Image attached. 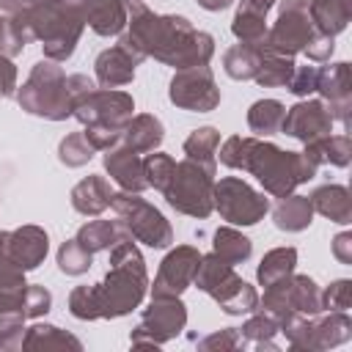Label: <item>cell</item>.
Listing matches in <instances>:
<instances>
[{
    "label": "cell",
    "instance_id": "cell-2",
    "mask_svg": "<svg viewBox=\"0 0 352 352\" xmlns=\"http://www.w3.org/2000/svg\"><path fill=\"white\" fill-rule=\"evenodd\" d=\"M94 80L85 74H66L55 60H41L33 66L28 82L16 91L19 104L50 121H60L74 113V104L94 91Z\"/></svg>",
    "mask_w": 352,
    "mask_h": 352
},
{
    "label": "cell",
    "instance_id": "cell-16",
    "mask_svg": "<svg viewBox=\"0 0 352 352\" xmlns=\"http://www.w3.org/2000/svg\"><path fill=\"white\" fill-rule=\"evenodd\" d=\"M104 168L113 176V182H118V187L124 192H140L146 190V176H143V160L138 157V151H132L129 146H118V148H107L104 154Z\"/></svg>",
    "mask_w": 352,
    "mask_h": 352
},
{
    "label": "cell",
    "instance_id": "cell-25",
    "mask_svg": "<svg viewBox=\"0 0 352 352\" xmlns=\"http://www.w3.org/2000/svg\"><path fill=\"white\" fill-rule=\"evenodd\" d=\"M311 214H314V206H311V198L305 195H283L280 204L275 206L272 217H275V226L280 231H302L308 223H311Z\"/></svg>",
    "mask_w": 352,
    "mask_h": 352
},
{
    "label": "cell",
    "instance_id": "cell-30",
    "mask_svg": "<svg viewBox=\"0 0 352 352\" xmlns=\"http://www.w3.org/2000/svg\"><path fill=\"white\" fill-rule=\"evenodd\" d=\"M220 148V132L214 126H201L184 140V154L214 170V154Z\"/></svg>",
    "mask_w": 352,
    "mask_h": 352
},
{
    "label": "cell",
    "instance_id": "cell-1",
    "mask_svg": "<svg viewBox=\"0 0 352 352\" xmlns=\"http://www.w3.org/2000/svg\"><path fill=\"white\" fill-rule=\"evenodd\" d=\"M129 11V33L121 38L126 47L140 52L143 58L151 55L168 66L190 69V66H206L214 41L209 33L195 30L184 16H160L151 14L140 0L126 3Z\"/></svg>",
    "mask_w": 352,
    "mask_h": 352
},
{
    "label": "cell",
    "instance_id": "cell-40",
    "mask_svg": "<svg viewBox=\"0 0 352 352\" xmlns=\"http://www.w3.org/2000/svg\"><path fill=\"white\" fill-rule=\"evenodd\" d=\"M22 47H25V36L16 30V25L8 16H0V52L11 58L22 52Z\"/></svg>",
    "mask_w": 352,
    "mask_h": 352
},
{
    "label": "cell",
    "instance_id": "cell-33",
    "mask_svg": "<svg viewBox=\"0 0 352 352\" xmlns=\"http://www.w3.org/2000/svg\"><path fill=\"white\" fill-rule=\"evenodd\" d=\"M214 256H220L228 264H239L250 256V239L234 228H217L214 231Z\"/></svg>",
    "mask_w": 352,
    "mask_h": 352
},
{
    "label": "cell",
    "instance_id": "cell-39",
    "mask_svg": "<svg viewBox=\"0 0 352 352\" xmlns=\"http://www.w3.org/2000/svg\"><path fill=\"white\" fill-rule=\"evenodd\" d=\"M50 292L44 286H25V294H22V314L25 316H38V314H47L50 311Z\"/></svg>",
    "mask_w": 352,
    "mask_h": 352
},
{
    "label": "cell",
    "instance_id": "cell-34",
    "mask_svg": "<svg viewBox=\"0 0 352 352\" xmlns=\"http://www.w3.org/2000/svg\"><path fill=\"white\" fill-rule=\"evenodd\" d=\"M94 151H96V148H94V143L88 140L85 132H74V135L63 138L60 146H58V157H60V162H66L69 168L85 165V162L94 157Z\"/></svg>",
    "mask_w": 352,
    "mask_h": 352
},
{
    "label": "cell",
    "instance_id": "cell-11",
    "mask_svg": "<svg viewBox=\"0 0 352 352\" xmlns=\"http://www.w3.org/2000/svg\"><path fill=\"white\" fill-rule=\"evenodd\" d=\"M170 102L184 110H214L220 102V91L214 85V77L206 66H190L179 69V74L170 80Z\"/></svg>",
    "mask_w": 352,
    "mask_h": 352
},
{
    "label": "cell",
    "instance_id": "cell-5",
    "mask_svg": "<svg viewBox=\"0 0 352 352\" xmlns=\"http://www.w3.org/2000/svg\"><path fill=\"white\" fill-rule=\"evenodd\" d=\"M248 170L256 173V179L264 184V190L275 198L289 195L297 184L308 182L316 173V165L305 157V154H294V151H280L272 143H261L256 140L250 160H248Z\"/></svg>",
    "mask_w": 352,
    "mask_h": 352
},
{
    "label": "cell",
    "instance_id": "cell-35",
    "mask_svg": "<svg viewBox=\"0 0 352 352\" xmlns=\"http://www.w3.org/2000/svg\"><path fill=\"white\" fill-rule=\"evenodd\" d=\"M91 258H94V253H88V250L77 242V236L69 239V242H63L60 250H58V267H60V272H66V275H82V272H88Z\"/></svg>",
    "mask_w": 352,
    "mask_h": 352
},
{
    "label": "cell",
    "instance_id": "cell-44",
    "mask_svg": "<svg viewBox=\"0 0 352 352\" xmlns=\"http://www.w3.org/2000/svg\"><path fill=\"white\" fill-rule=\"evenodd\" d=\"M305 52H308V58H314V60H324V58H330V52H333V36H322V33H316V36L305 44Z\"/></svg>",
    "mask_w": 352,
    "mask_h": 352
},
{
    "label": "cell",
    "instance_id": "cell-29",
    "mask_svg": "<svg viewBox=\"0 0 352 352\" xmlns=\"http://www.w3.org/2000/svg\"><path fill=\"white\" fill-rule=\"evenodd\" d=\"M283 116H286V107L278 99H258L248 110V126L256 135H275V132H280Z\"/></svg>",
    "mask_w": 352,
    "mask_h": 352
},
{
    "label": "cell",
    "instance_id": "cell-38",
    "mask_svg": "<svg viewBox=\"0 0 352 352\" xmlns=\"http://www.w3.org/2000/svg\"><path fill=\"white\" fill-rule=\"evenodd\" d=\"M173 165L176 160L168 157V154H148L143 160V176H146V184L148 187H157V190H165L170 173H173Z\"/></svg>",
    "mask_w": 352,
    "mask_h": 352
},
{
    "label": "cell",
    "instance_id": "cell-41",
    "mask_svg": "<svg viewBox=\"0 0 352 352\" xmlns=\"http://www.w3.org/2000/svg\"><path fill=\"white\" fill-rule=\"evenodd\" d=\"M275 330H278V319H275L272 314H256V316L242 327V336L256 338V341H264V338H270Z\"/></svg>",
    "mask_w": 352,
    "mask_h": 352
},
{
    "label": "cell",
    "instance_id": "cell-45",
    "mask_svg": "<svg viewBox=\"0 0 352 352\" xmlns=\"http://www.w3.org/2000/svg\"><path fill=\"white\" fill-rule=\"evenodd\" d=\"M16 88V69L8 60V55L0 52V96H8Z\"/></svg>",
    "mask_w": 352,
    "mask_h": 352
},
{
    "label": "cell",
    "instance_id": "cell-12",
    "mask_svg": "<svg viewBox=\"0 0 352 352\" xmlns=\"http://www.w3.org/2000/svg\"><path fill=\"white\" fill-rule=\"evenodd\" d=\"M198 264H201V253L195 248L182 245L170 250L154 278V297H179L192 283Z\"/></svg>",
    "mask_w": 352,
    "mask_h": 352
},
{
    "label": "cell",
    "instance_id": "cell-15",
    "mask_svg": "<svg viewBox=\"0 0 352 352\" xmlns=\"http://www.w3.org/2000/svg\"><path fill=\"white\" fill-rule=\"evenodd\" d=\"M143 60L140 52H135L132 47H126L124 41H118L116 47L104 50L96 58V82L102 88H118L132 82L135 77V66Z\"/></svg>",
    "mask_w": 352,
    "mask_h": 352
},
{
    "label": "cell",
    "instance_id": "cell-42",
    "mask_svg": "<svg viewBox=\"0 0 352 352\" xmlns=\"http://www.w3.org/2000/svg\"><path fill=\"white\" fill-rule=\"evenodd\" d=\"M316 74H319V69H314V66L294 69V74H292V80H289L286 88H289L292 94H297V96H305V94L316 91Z\"/></svg>",
    "mask_w": 352,
    "mask_h": 352
},
{
    "label": "cell",
    "instance_id": "cell-4",
    "mask_svg": "<svg viewBox=\"0 0 352 352\" xmlns=\"http://www.w3.org/2000/svg\"><path fill=\"white\" fill-rule=\"evenodd\" d=\"M132 110H135V102H132L129 94L110 91V88H104V91H96L94 88V91H88L74 104V113L72 116L80 124L88 126L85 135L94 143V148L99 151V148H110L121 138L126 121L132 118Z\"/></svg>",
    "mask_w": 352,
    "mask_h": 352
},
{
    "label": "cell",
    "instance_id": "cell-21",
    "mask_svg": "<svg viewBox=\"0 0 352 352\" xmlns=\"http://www.w3.org/2000/svg\"><path fill=\"white\" fill-rule=\"evenodd\" d=\"M110 184L102 176H88L72 190V206L80 214H102L110 206Z\"/></svg>",
    "mask_w": 352,
    "mask_h": 352
},
{
    "label": "cell",
    "instance_id": "cell-46",
    "mask_svg": "<svg viewBox=\"0 0 352 352\" xmlns=\"http://www.w3.org/2000/svg\"><path fill=\"white\" fill-rule=\"evenodd\" d=\"M236 344V336H234V330L228 327L223 336L217 333V336H209L206 341H201V346H234Z\"/></svg>",
    "mask_w": 352,
    "mask_h": 352
},
{
    "label": "cell",
    "instance_id": "cell-37",
    "mask_svg": "<svg viewBox=\"0 0 352 352\" xmlns=\"http://www.w3.org/2000/svg\"><path fill=\"white\" fill-rule=\"evenodd\" d=\"M52 344L80 349V341H77V338L60 333V330L52 327V324H36V327H30L28 338H22V346H52Z\"/></svg>",
    "mask_w": 352,
    "mask_h": 352
},
{
    "label": "cell",
    "instance_id": "cell-36",
    "mask_svg": "<svg viewBox=\"0 0 352 352\" xmlns=\"http://www.w3.org/2000/svg\"><path fill=\"white\" fill-rule=\"evenodd\" d=\"M256 146V138H242V135H234L223 143L220 148V162L234 168V170H248V160H250V151Z\"/></svg>",
    "mask_w": 352,
    "mask_h": 352
},
{
    "label": "cell",
    "instance_id": "cell-24",
    "mask_svg": "<svg viewBox=\"0 0 352 352\" xmlns=\"http://www.w3.org/2000/svg\"><path fill=\"white\" fill-rule=\"evenodd\" d=\"M261 58H264L261 44H234L223 55V69L234 80H253L261 66Z\"/></svg>",
    "mask_w": 352,
    "mask_h": 352
},
{
    "label": "cell",
    "instance_id": "cell-47",
    "mask_svg": "<svg viewBox=\"0 0 352 352\" xmlns=\"http://www.w3.org/2000/svg\"><path fill=\"white\" fill-rule=\"evenodd\" d=\"M352 242H349V234H341V236H336V245H333V250H336V256L341 258V261H352V256L346 253V248H349Z\"/></svg>",
    "mask_w": 352,
    "mask_h": 352
},
{
    "label": "cell",
    "instance_id": "cell-3",
    "mask_svg": "<svg viewBox=\"0 0 352 352\" xmlns=\"http://www.w3.org/2000/svg\"><path fill=\"white\" fill-rule=\"evenodd\" d=\"M94 308L99 316H124L138 308L146 292V267L140 250L132 245L129 236L118 239L110 253V272L102 283L91 286Z\"/></svg>",
    "mask_w": 352,
    "mask_h": 352
},
{
    "label": "cell",
    "instance_id": "cell-10",
    "mask_svg": "<svg viewBox=\"0 0 352 352\" xmlns=\"http://www.w3.org/2000/svg\"><path fill=\"white\" fill-rule=\"evenodd\" d=\"M214 209L234 226H253L267 214L270 201L242 179L226 176L214 184Z\"/></svg>",
    "mask_w": 352,
    "mask_h": 352
},
{
    "label": "cell",
    "instance_id": "cell-26",
    "mask_svg": "<svg viewBox=\"0 0 352 352\" xmlns=\"http://www.w3.org/2000/svg\"><path fill=\"white\" fill-rule=\"evenodd\" d=\"M311 206H314L319 214H324V217H330V220H336V223H349V214H352L349 192H346L344 187H338V184H324V187H319V190L311 195Z\"/></svg>",
    "mask_w": 352,
    "mask_h": 352
},
{
    "label": "cell",
    "instance_id": "cell-14",
    "mask_svg": "<svg viewBox=\"0 0 352 352\" xmlns=\"http://www.w3.org/2000/svg\"><path fill=\"white\" fill-rule=\"evenodd\" d=\"M187 322V314H184V305L176 300V297H154L151 308L143 314V322L138 327V333H148V341L151 346L168 341L170 336H176Z\"/></svg>",
    "mask_w": 352,
    "mask_h": 352
},
{
    "label": "cell",
    "instance_id": "cell-19",
    "mask_svg": "<svg viewBox=\"0 0 352 352\" xmlns=\"http://www.w3.org/2000/svg\"><path fill=\"white\" fill-rule=\"evenodd\" d=\"M275 0H242L236 16H234V36L242 44H261L267 36V11Z\"/></svg>",
    "mask_w": 352,
    "mask_h": 352
},
{
    "label": "cell",
    "instance_id": "cell-13",
    "mask_svg": "<svg viewBox=\"0 0 352 352\" xmlns=\"http://www.w3.org/2000/svg\"><path fill=\"white\" fill-rule=\"evenodd\" d=\"M333 129V113L322 104V102H300L294 107H289V113L283 116L280 132L300 138L305 143L330 135Z\"/></svg>",
    "mask_w": 352,
    "mask_h": 352
},
{
    "label": "cell",
    "instance_id": "cell-32",
    "mask_svg": "<svg viewBox=\"0 0 352 352\" xmlns=\"http://www.w3.org/2000/svg\"><path fill=\"white\" fill-rule=\"evenodd\" d=\"M294 74V60L289 55H278V52H267L264 50V58H261V66L256 72V82L270 88V85H289Z\"/></svg>",
    "mask_w": 352,
    "mask_h": 352
},
{
    "label": "cell",
    "instance_id": "cell-43",
    "mask_svg": "<svg viewBox=\"0 0 352 352\" xmlns=\"http://www.w3.org/2000/svg\"><path fill=\"white\" fill-rule=\"evenodd\" d=\"M349 297H352V286H349V280H336V283L322 294V308L344 311V308L349 305Z\"/></svg>",
    "mask_w": 352,
    "mask_h": 352
},
{
    "label": "cell",
    "instance_id": "cell-9",
    "mask_svg": "<svg viewBox=\"0 0 352 352\" xmlns=\"http://www.w3.org/2000/svg\"><path fill=\"white\" fill-rule=\"evenodd\" d=\"M308 3L311 0H283L280 3V14L272 30H267L261 47L267 52H278V55H294L300 50H305V44L314 38V22L308 14Z\"/></svg>",
    "mask_w": 352,
    "mask_h": 352
},
{
    "label": "cell",
    "instance_id": "cell-27",
    "mask_svg": "<svg viewBox=\"0 0 352 352\" xmlns=\"http://www.w3.org/2000/svg\"><path fill=\"white\" fill-rule=\"evenodd\" d=\"M124 236H129V234L124 231V226L110 223V220H91L88 226H82V228L77 231V242H80L88 253L107 250V248H113V245H116L118 239H124Z\"/></svg>",
    "mask_w": 352,
    "mask_h": 352
},
{
    "label": "cell",
    "instance_id": "cell-17",
    "mask_svg": "<svg viewBox=\"0 0 352 352\" xmlns=\"http://www.w3.org/2000/svg\"><path fill=\"white\" fill-rule=\"evenodd\" d=\"M316 91L324 94V99H330V113L333 118H338L344 126L349 121V69L346 63H333L327 69H322L316 74Z\"/></svg>",
    "mask_w": 352,
    "mask_h": 352
},
{
    "label": "cell",
    "instance_id": "cell-20",
    "mask_svg": "<svg viewBox=\"0 0 352 352\" xmlns=\"http://www.w3.org/2000/svg\"><path fill=\"white\" fill-rule=\"evenodd\" d=\"M85 22L99 36H116L126 25V6L121 0H85Z\"/></svg>",
    "mask_w": 352,
    "mask_h": 352
},
{
    "label": "cell",
    "instance_id": "cell-31",
    "mask_svg": "<svg viewBox=\"0 0 352 352\" xmlns=\"http://www.w3.org/2000/svg\"><path fill=\"white\" fill-rule=\"evenodd\" d=\"M294 261H297V250L294 248H275L270 250L264 258H261V267H258V283L261 286H272L275 280L292 275L294 270Z\"/></svg>",
    "mask_w": 352,
    "mask_h": 352
},
{
    "label": "cell",
    "instance_id": "cell-23",
    "mask_svg": "<svg viewBox=\"0 0 352 352\" xmlns=\"http://www.w3.org/2000/svg\"><path fill=\"white\" fill-rule=\"evenodd\" d=\"M121 138H124V146H129L132 151H151L162 143V124L160 118L143 113L126 121Z\"/></svg>",
    "mask_w": 352,
    "mask_h": 352
},
{
    "label": "cell",
    "instance_id": "cell-28",
    "mask_svg": "<svg viewBox=\"0 0 352 352\" xmlns=\"http://www.w3.org/2000/svg\"><path fill=\"white\" fill-rule=\"evenodd\" d=\"M305 157L314 165L333 162V165H341L344 168L349 162V138L346 135H324V138H316V140L305 143Z\"/></svg>",
    "mask_w": 352,
    "mask_h": 352
},
{
    "label": "cell",
    "instance_id": "cell-48",
    "mask_svg": "<svg viewBox=\"0 0 352 352\" xmlns=\"http://www.w3.org/2000/svg\"><path fill=\"white\" fill-rule=\"evenodd\" d=\"M231 0H198V6L201 8H206V11H220V8H226Z\"/></svg>",
    "mask_w": 352,
    "mask_h": 352
},
{
    "label": "cell",
    "instance_id": "cell-7",
    "mask_svg": "<svg viewBox=\"0 0 352 352\" xmlns=\"http://www.w3.org/2000/svg\"><path fill=\"white\" fill-rule=\"evenodd\" d=\"M192 283L201 292L212 294L226 314H234L236 316V314H248V311H253L258 305V294L253 292V286H248L242 278H236L234 264L223 261L214 253L206 256V258H201Z\"/></svg>",
    "mask_w": 352,
    "mask_h": 352
},
{
    "label": "cell",
    "instance_id": "cell-22",
    "mask_svg": "<svg viewBox=\"0 0 352 352\" xmlns=\"http://www.w3.org/2000/svg\"><path fill=\"white\" fill-rule=\"evenodd\" d=\"M308 14L322 36H336L349 22V3L346 0H311Z\"/></svg>",
    "mask_w": 352,
    "mask_h": 352
},
{
    "label": "cell",
    "instance_id": "cell-8",
    "mask_svg": "<svg viewBox=\"0 0 352 352\" xmlns=\"http://www.w3.org/2000/svg\"><path fill=\"white\" fill-rule=\"evenodd\" d=\"M110 206L121 217V226L126 228L129 236L140 239L148 248H165V245H170L173 231H170L168 220L162 217L160 209H154L151 204H146L138 192H113Z\"/></svg>",
    "mask_w": 352,
    "mask_h": 352
},
{
    "label": "cell",
    "instance_id": "cell-18",
    "mask_svg": "<svg viewBox=\"0 0 352 352\" xmlns=\"http://www.w3.org/2000/svg\"><path fill=\"white\" fill-rule=\"evenodd\" d=\"M47 248H50V239L36 226H22V228H16V231L8 234V253H11L14 264L22 272L38 267L41 258L47 256Z\"/></svg>",
    "mask_w": 352,
    "mask_h": 352
},
{
    "label": "cell",
    "instance_id": "cell-6",
    "mask_svg": "<svg viewBox=\"0 0 352 352\" xmlns=\"http://www.w3.org/2000/svg\"><path fill=\"white\" fill-rule=\"evenodd\" d=\"M214 170L195 162V160H182L173 165V173L165 184V198L168 204L190 217H206L214 209Z\"/></svg>",
    "mask_w": 352,
    "mask_h": 352
}]
</instances>
